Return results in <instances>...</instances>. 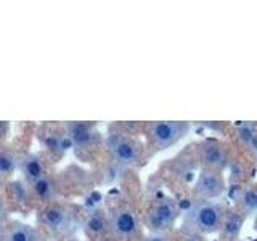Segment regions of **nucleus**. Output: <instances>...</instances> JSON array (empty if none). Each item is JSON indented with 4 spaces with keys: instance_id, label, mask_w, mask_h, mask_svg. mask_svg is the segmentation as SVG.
I'll use <instances>...</instances> for the list:
<instances>
[{
    "instance_id": "6",
    "label": "nucleus",
    "mask_w": 257,
    "mask_h": 241,
    "mask_svg": "<svg viewBox=\"0 0 257 241\" xmlns=\"http://www.w3.org/2000/svg\"><path fill=\"white\" fill-rule=\"evenodd\" d=\"M201 159L204 161L206 167L209 169H215V171H220L223 166H227L228 163V155L225 148L222 147L220 143L207 140L204 143H201Z\"/></svg>"
},
{
    "instance_id": "18",
    "label": "nucleus",
    "mask_w": 257,
    "mask_h": 241,
    "mask_svg": "<svg viewBox=\"0 0 257 241\" xmlns=\"http://www.w3.org/2000/svg\"><path fill=\"white\" fill-rule=\"evenodd\" d=\"M249 151H251L252 153V155L255 156L257 155V135L254 137V139L251 140V142H249V145H247V147H246Z\"/></svg>"
},
{
    "instance_id": "11",
    "label": "nucleus",
    "mask_w": 257,
    "mask_h": 241,
    "mask_svg": "<svg viewBox=\"0 0 257 241\" xmlns=\"http://www.w3.org/2000/svg\"><path fill=\"white\" fill-rule=\"evenodd\" d=\"M21 169H23L24 177H26L31 183H34L42 179V177H45V167L42 164V161H40V158L36 155H31L24 159Z\"/></svg>"
},
{
    "instance_id": "7",
    "label": "nucleus",
    "mask_w": 257,
    "mask_h": 241,
    "mask_svg": "<svg viewBox=\"0 0 257 241\" xmlns=\"http://www.w3.org/2000/svg\"><path fill=\"white\" fill-rule=\"evenodd\" d=\"M111 153L112 158L117 164H134L139 156V148L132 140L127 139H116L111 143Z\"/></svg>"
},
{
    "instance_id": "3",
    "label": "nucleus",
    "mask_w": 257,
    "mask_h": 241,
    "mask_svg": "<svg viewBox=\"0 0 257 241\" xmlns=\"http://www.w3.org/2000/svg\"><path fill=\"white\" fill-rule=\"evenodd\" d=\"M179 217V204L172 198H164L153 206L148 214V225L155 231H164L171 228L175 219Z\"/></svg>"
},
{
    "instance_id": "16",
    "label": "nucleus",
    "mask_w": 257,
    "mask_h": 241,
    "mask_svg": "<svg viewBox=\"0 0 257 241\" xmlns=\"http://www.w3.org/2000/svg\"><path fill=\"white\" fill-rule=\"evenodd\" d=\"M236 137L238 140L247 147L249 142H251L254 137H255V129H254V124L252 123H244V124H239L236 127Z\"/></svg>"
},
{
    "instance_id": "4",
    "label": "nucleus",
    "mask_w": 257,
    "mask_h": 241,
    "mask_svg": "<svg viewBox=\"0 0 257 241\" xmlns=\"http://www.w3.org/2000/svg\"><path fill=\"white\" fill-rule=\"evenodd\" d=\"M225 190V182L220 171L215 169L203 167L198 174V179L195 183V193L201 196L204 201L220 196Z\"/></svg>"
},
{
    "instance_id": "15",
    "label": "nucleus",
    "mask_w": 257,
    "mask_h": 241,
    "mask_svg": "<svg viewBox=\"0 0 257 241\" xmlns=\"http://www.w3.org/2000/svg\"><path fill=\"white\" fill-rule=\"evenodd\" d=\"M32 191H34V195L39 196V198H48L52 196L53 193V183L52 180H48L47 177H42L40 180L32 183Z\"/></svg>"
},
{
    "instance_id": "8",
    "label": "nucleus",
    "mask_w": 257,
    "mask_h": 241,
    "mask_svg": "<svg viewBox=\"0 0 257 241\" xmlns=\"http://www.w3.org/2000/svg\"><path fill=\"white\" fill-rule=\"evenodd\" d=\"M244 220H246V215H243L238 211H233V212H228L227 215H223L222 223H220L222 238L225 241H236L241 230H243Z\"/></svg>"
},
{
    "instance_id": "13",
    "label": "nucleus",
    "mask_w": 257,
    "mask_h": 241,
    "mask_svg": "<svg viewBox=\"0 0 257 241\" xmlns=\"http://www.w3.org/2000/svg\"><path fill=\"white\" fill-rule=\"evenodd\" d=\"M85 228H87L88 233L100 235V233L106 231L109 228V223H108L106 217H104L103 214H100L98 211H95L85 219Z\"/></svg>"
},
{
    "instance_id": "21",
    "label": "nucleus",
    "mask_w": 257,
    "mask_h": 241,
    "mask_svg": "<svg viewBox=\"0 0 257 241\" xmlns=\"http://www.w3.org/2000/svg\"><path fill=\"white\" fill-rule=\"evenodd\" d=\"M2 209H4V203L0 201V212H2Z\"/></svg>"
},
{
    "instance_id": "12",
    "label": "nucleus",
    "mask_w": 257,
    "mask_h": 241,
    "mask_svg": "<svg viewBox=\"0 0 257 241\" xmlns=\"http://www.w3.org/2000/svg\"><path fill=\"white\" fill-rule=\"evenodd\" d=\"M5 241H36V233L28 225L15 222L7 230Z\"/></svg>"
},
{
    "instance_id": "5",
    "label": "nucleus",
    "mask_w": 257,
    "mask_h": 241,
    "mask_svg": "<svg viewBox=\"0 0 257 241\" xmlns=\"http://www.w3.org/2000/svg\"><path fill=\"white\" fill-rule=\"evenodd\" d=\"M109 228L119 236H131L137 230V217L128 207H117L112 211L111 217L108 219Z\"/></svg>"
},
{
    "instance_id": "9",
    "label": "nucleus",
    "mask_w": 257,
    "mask_h": 241,
    "mask_svg": "<svg viewBox=\"0 0 257 241\" xmlns=\"http://www.w3.org/2000/svg\"><path fill=\"white\" fill-rule=\"evenodd\" d=\"M40 220H42V223L48 228L60 230L68 225V212L60 206H47L42 211Z\"/></svg>"
},
{
    "instance_id": "14",
    "label": "nucleus",
    "mask_w": 257,
    "mask_h": 241,
    "mask_svg": "<svg viewBox=\"0 0 257 241\" xmlns=\"http://www.w3.org/2000/svg\"><path fill=\"white\" fill-rule=\"evenodd\" d=\"M239 204H241V209H243L244 212H247V214L255 212V209H257V190H255L254 185H251V187H247L241 191Z\"/></svg>"
},
{
    "instance_id": "20",
    "label": "nucleus",
    "mask_w": 257,
    "mask_h": 241,
    "mask_svg": "<svg viewBox=\"0 0 257 241\" xmlns=\"http://www.w3.org/2000/svg\"><path fill=\"white\" fill-rule=\"evenodd\" d=\"M7 131H8V124L7 123H0V139H4Z\"/></svg>"
},
{
    "instance_id": "1",
    "label": "nucleus",
    "mask_w": 257,
    "mask_h": 241,
    "mask_svg": "<svg viewBox=\"0 0 257 241\" xmlns=\"http://www.w3.org/2000/svg\"><path fill=\"white\" fill-rule=\"evenodd\" d=\"M223 215L225 214L220 204L212 203V201H199L185 214L183 227L190 231L207 235V233H214L220 228Z\"/></svg>"
},
{
    "instance_id": "2",
    "label": "nucleus",
    "mask_w": 257,
    "mask_h": 241,
    "mask_svg": "<svg viewBox=\"0 0 257 241\" xmlns=\"http://www.w3.org/2000/svg\"><path fill=\"white\" fill-rule=\"evenodd\" d=\"M190 131V126L187 123H179V120H159V123L151 124L150 137L153 143L159 150H164L175 145L180 139H183L185 134Z\"/></svg>"
},
{
    "instance_id": "19",
    "label": "nucleus",
    "mask_w": 257,
    "mask_h": 241,
    "mask_svg": "<svg viewBox=\"0 0 257 241\" xmlns=\"http://www.w3.org/2000/svg\"><path fill=\"white\" fill-rule=\"evenodd\" d=\"M145 241H167V238L164 235H161V233H155V235L148 236Z\"/></svg>"
},
{
    "instance_id": "10",
    "label": "nucleus",
    "mask_w": 257,
    "mask_h": 241,
    "mask_svg": "<svg viewBox=\"0 0 257 241\" xmlns=\"http://www.w3.org/2000/svg\"><path fill=\"white\" fill-rule=\"evenodd\" d=\"M66 132L69 142L76 145H87L95 139V132L87 123H69L66 124Z\"/></svg>"
},
{
    "instance_id": "17",
    "label": "nucleus",
    "mask_w": 257,
    "mask_h": 241,
    "mask_svg": "<svg viewBox=\"0 0 257 241\" xmlns=\"http://www.w3.org/2000/svg\"><path fill=\"white\" fill-rule=\"evenodd\" d=\"M16 161L5 151H0V175H8L15 171Z\"/></svg>"
}]
</instances>
